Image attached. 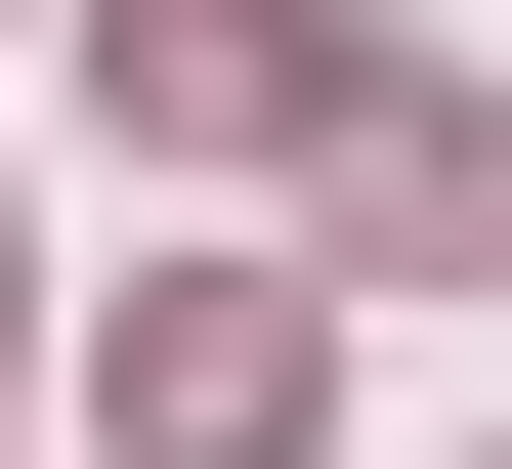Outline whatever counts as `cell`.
I'll return each mask as SVG.
<instances>
[{
  "instance_id": "2",
  "label": "cell",
  "mask_w": 512,
  "mask_h": 469,
  "mask_svg": "<svg viewBox=\"0 0 512 469\" xmlns=\"http://www.w3.org/2000/svg\"><path fill=\"white\" fill-rule=\"evenodd\" d=\"M128 469H299V299H171L128 342Z\"/></svg>"
},
{
  "instance_id": "1",
  "label": "cell",
  "mask_w": 512,
  "mask_h": 469,
  "mask_svg": "<svg viewBox=\"0 0 512 469\" xmlns=\"http://www.w3.org/2000/svg\"><path fill=\"white\" fill-rule=\"evenodd\" d=\"M342 256H427V299H470V256H512V128H470V86H384V128H342Z\"/></svg>"
},
{
  "instance_id": "3",
  "label": "cell",
  "mask_w": 512,
  "mask_h": 469,
  "mask_svg": "<svg viewBox=\"0 0 512 469\" xmlns=\"http://www.w3.org/2000/svg\"><path fill=\"white\" fill-rule=\"evenodd\" d=\"M128 86H171V128H299V86H342V0H128Z\"/></svg>"
}]
</instances>
